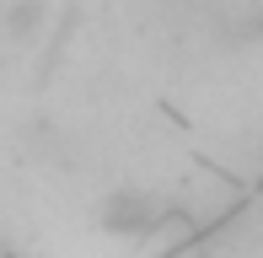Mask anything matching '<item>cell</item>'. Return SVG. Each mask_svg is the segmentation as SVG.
<instances>
[{"label":"cell","mask_w":263,"mask_h":258,"mask_svg":"<svg viewBox=\"0 0 263 258\" xmlns=\"http://www.w3.org/2000/svg\"><path fill=\"white\" fill-rule=\"evenodd\" d=\"M166 220H172V205H166V194H156V189H113L97 205V226L107 237H124V242L156 237Z\"/></svg>","instance_id":"obj_1"}]
</instances>
